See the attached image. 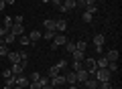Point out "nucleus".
I'll return each instance as SVG.
<instances>
[{"mask_svg":"<svg viewBox=\"0 0 122 89\" xmlns=\"http://www.w3.org/2000/svg\"><path fill=\"white\" fill-rule=\"evenodd\" d=\"M83 69H86L90 75H94V73L98 71V63H96V59H92V57H87L86 59V65H83Z\"/></svg>","mask_w":122,"mask_h":89,"instance_id":"3","label":"nucleus"},{"mask_svg":"<svg viewBox=\"0 0 122 89\" xmlns=\"http://www.w3.org/2000/svg\"><path fill=\"white\" fill-rule=\"evenodd\" d=\"M39 38H43V33H39V30H30V34H29V41H30V45H33V42H37Z\"/></svg>","mask_w":122,"mask_h":89,"instance_id":"11","label":"nucleus"},{"mask_svg":"<svg viewBox=\"0 0 122 89\" xmlns=\"http://www.w3.org/2000/svg\"><path fill=\"white\" fill-rule=\"evenodd\" d=\"M83 89H86V87H83Z\"/></svg>","mask_w":122,"mask_h":89,"instance_id":"49","label":"nucleus"},{"mask_svg":"<svg viewBox=\"0 0 122 89\" xmlns=\"http://www.w3.org/2000/svg\"><path fill=\"white\" fill-rule=\"evenodd\" d=\"M12 89H22V87H18V85H14V87H12Z\"/></svg>","mask_w":122,"mask_h":89,"instance_id":"46","label":"nucleus"},{"mask_svg":"<svg viewBox=\"0 0 122 89\" xmlns=\"http://www.w3.org/2000/svg\"><path fill=\"white\" fill-rule=\"evenodd\" d=\"M16 38H20V45H30L29 37H25V34H20V37H16Z\"/></svg>","mask_w":122,"mask_h":89,"instance_id":"30","label":"nucleus"},{"mask_svg":"<svg viewBox=\"0 0 122 89\" xmlns=\"http://www.w3.org/2000/svg\"><path fill=\"white\" fill-rule=\"evenodd\" d=\"M29 89H41V83H39V81H30V83H29Z\"/></svg>","mask_w":122,"mask_h":89,"instance_id":"28","label":"nucleus"},{"mask_svg":"<svg viewBox=\"0 0 122 89\" xmlns=\"http://www.w3.org/2000/svg\"><path fill=\"white\" fill-rule=\"evenodd\" d=\"M67 42V37L63 33H59V34H55V37H53V45H51V49L53 51H55V49H59L61 45H65Z\"/></svg>","mask_w":122,"mask_h":89,"instance_id":"2","label":"nucleus"},{"mask_svg":"<svg viewBox=\"0 0 122 89\" xmlns=\"http://www.w3.org/2000/svg\"><path fill=\"white\" fill-rule=\"evenodd\" d=\"M16 53H18V59H20V61H26V57H29L26 51H16Z\"/></svg>","mask_w":122,"mask_h":89,"instance_id":"33","label":"nucleus"},{"mask_svg":"<svg viewBox=\"0 0 122 89\" xmlns=\"http://www.w3.org/2000/svg\"><path fill=\"white\" fill-rule=\"evenodd\" d=\"M71 57H73V61H83V59H86V53H83V51H77V49H75V51L71 53Z\"/></svg>","mask_w":122,"mask_h":89,"instance_id":"16","label":"nucleus"},{"mask_svg":"<svg viewBox=\"0 0 122 89\" xmlns=\"http://www.w3.org/2000/svg\"><path fill=\"white\" fill-rule=\"evenodd\" d=\"M41 89H55V87H53V85L49 83V85H43V87H41Z\"/></svg>","mask_w":122,"mask_h":89,"instance_id":"40","label":"nucleus"},{"mask_svg":"<svg viewBox=\"0 0 122 89\" xmlns=\"http://www.w3.org/2000/svg\"><path fill=\"white\" fill-rule=\"evenodd\" d=\"M112 89H120V87H112Z\"/></svg>","mask_w":122,"mask_h":89,"instance_id":"48","label":"nucleus"},{"mask_svg":"<svg viewBox=\"0 0 122 89\" xmlns=\"http://www.w3.org/2000/svg\"><path fill=\"white\" fill-rule=\"evenodd\" d=\"M92 4H96V0H83V8L86 6H92Z\"/></svg>","mask_w":122,"mask_h":89,"instance_id":"36","label":"nucleus"},{"mask_svg":"<svg viewBox=\"0 0 122 89\" xmlns=\"http://www.w3.org/2000/svg\"><path fill=\"white\" fill-rule=\"evenodd\" d=\"M6 8V4H4V0H0V10H4Z\"/></svg>","mask_w":122,"mask_h":89,"instance_id":"41","label":"nucleus"},{"mask_svg":"<svg viewBox=\"0 0 122 89\" xmlns=\"http://www.w3.org/2000/svg\"><path fill=\"white\" fill-rule=\"evenodd\" d=\"M94 75H96V79L100 81V83H104V81H110V79H112V73H110L106 67H104V69H98Z\"/></svg>","mask_w":122,"mask_h":89,"instance_id":"1","label":"nucleus"},{"mask_svg":"<svg viewBox=\"0 0 122 89\" xmlns=\"http://www.w3.org/2000/svg\"><path fill=\"white\" fill-rule=\"evenodd\" d=\"M14 41H16V37H14L12 33H6L4 34V45H12Z\"/></svg>","mask_w":122,"mask_h":89,"instance_id":"18","label":"nucleus"},{"mask_svg":"<svg viewBox=\"0 0 122 89\" xmlns=\"http://www.w3.org/2000/svg\"><path fill=\"white\" fill-rule=\"evenodd\" d=\"M25 67H26V61H18V63H12L10 71H12V75H22Z\"/></svg>","mask_w":122,"mask_h":89,"instance_id":"4","label":"nucleus"},{"mask_svg":"<svg viewBox=\"0 0 122 89\" xmlns=\"http://www.w3.org/2000/svg\"><path fill=\"white\" fill-rule=\"evenodd\" d=\"M6 57H8L10 63H18V61H20V59H18V53H16V51H8V55H6Z\"/></svg>","mask_w":122,"mask_h":89,"instance_id":"17","label":"nucleus"},{"mask_svg":"<svg viewBox=\"0 0 122 89\" xmlns=\"http://www.w3.org/2000/svg\"><path fill=\"white\" fill-rule=\"evenodd\" d=\"M96 63H98V69L108 67V59H106V57H100V59H96Z\"/></svg>","mask_w":122,"mask_h":89,"instance_id":"19","label":"nucleus"},{"mask_svg":"<svg viewBox=\"0 0 122 89\" xmlns=\"http://www.w3.org/2000/svg\"><path fill=\"white\" fill-rule=\"evenodd\" d=\"M67 89H77V87H75V85H69V87H67Z\"/></svg>","mask_w":122,"mask_h":89,"instance_id":"44","label":"nucleus"},{"mask_svg":"<svg viewBox=\"0 0 122 89\" xmlns=\"http://www.w3.org/2000/svg\"><path fill=\"white\" fill-rule=\"evenodd\" d=\"M41 83V87H43V85H49V77H43V75H39V79H37Z\"/></svg>","mask_w":122,"mask_h":89,"instance_id":"26","label":"nucleus"},{"mask_svg":"<svg viewBox=\"0 0 122 89\" xmlns=\"http://www.w3.org/2000/svg\"><path fill=\"white\" fill-rule=\"evenodd\" d=\"M59 73H61V69L57 67V65H53V67L49 69V77H55V75H59Z\"/></svg>","mask_w":122,"mask_h":89,"instance_id":"20","label":"nucleus"},{"mask_svg":"<svg viewBox=\"0 0 122 89\" xmlns=\"http://www.w3.org/2000/svg\"><path fill=\"white\" fill-rule=\"evenodd\" d=\"M37 79H39V73L35 71V73H33V75H30V81H37Z\"/></svg>","mask_w":122,"mask_h":89,"instance_id":"38","label":"nucleus"},{"mask_svg":"<svg viewBox=\"0 0 122 89\" xmlns=\"http://www.w3.org/2000/svg\"><path fill=\"white\" fill-rule=\"evenodd\" d=\"M98 89H112L110 81H104V83H98Z\"/></svg>","mask_w":122,"mask_h":89,"instance_id":"27","label":"nucleus"},{"mask_svg":"<svg viewBox=\"0 0 122 89\" xmlns=\"http://www.w3.org/2000/svg\"><path fill=\"white\" fill-rule=\"evenodd\" d=\"M65 83H69V85H75L77 83V75H75V71H69L65 75Z\"/></svg>","mask_w":122,"mask_h":89,"instance_id":"10","label":"nucleus"},{"mask_svg":"<svg viewBox=\"0 0 122 89\" xmlns=\"http://www.w3.org/2000/svg\"><path fill=\"white\" fill-rule=\"evenodd\" d=\"M65 49H67V53H73V51H75V42H69V41H67V42H65Z\"/></svg>","mask_w":122,"mask_h":89,"instance_id":"25","label":"nucleus"},{"mask_svg":"<svg viewBox=\"0 0 122 89\" xmlns=\"http://www.w3.org/2000/svg\"><path fill=\"white\" fill-rule=\"evenodd\" d=\"M43 2H51V0H43Z\"/></svg>","mask_w":122,"mask_h":89,"instance_id":"47","label":"nucleus"},{"mask_svg":"<svg viewBox=\"0 0 122 89\" xmlns=\"http://www.w3.org/2000/svg\"><path fill=\"white\" fill-rule=\"evenodd\" d=\"M104 42H106L104 34H96V37H94V45H96V47H104Z\"/></svg>","mask_w":122,"mask_h":89,"instance_id":"15","label":"nucleus"},{"mask_svg":"<svg viewBox=\"0 0 122 89\" xmlns=\"http://www.w3.org/2000/svg\"><path fill=\"white\" fill-rule=\"evenodd\" d=\"M118 57H120V55H118L116 49H110V51L106 53V59H108V61H118Z\"/></svg>","mask_w":122,"mask_h":89,"instance_id":"14","label":"nucleus"},{"mask_svg":"<svg viewBox=\"0 0 122 89\" xmlns=\"http://www.w3.org/2000/svg\"><path fill=\"white\" fill-rule=\"evenodd\" d=\"M53 37H55V30H45L43 33V38H47V41H53Z\"/></svg>","mask_w":122,"mask_h":89,"instance_id":"21","label":"nucleus"},{"mask_svg":"<svg viewBox=\"0 0 122 89\" xmlns=\"http://www.w3.org/2000/svg\"><path fill=\"white\" fill-rule=\"evenodd\" d=\"M8 33H12L14 37H20V34L25 33V26H22V24H12V26H10V30H8Z\"/></svg>","mask_w":122,"mask_h":89,"instance_id":"8","label":"nucleus"},{"mask_svg":"<svg viewBox=\"0 0 122 89\" xmlns=\"http://www.w3.org/2000/svg\"><path fill=\"white\" fill-rule=\"evenodd\" d=\"M49 83H51L53 87H63V85H65V75H55V77H51Z\"/></svg>","mask_w":122,"mask_h":89,"instance_id":"5","label":"nucleus"},{"mask_svg":"<svg viewBox=\"0 0 122 89\" xmlns=\"http://www.w3.org/2000/svg\"><path fill=\"white\" fill-rule=\"evenodd\" d=\"M43 26H45V30H55V20H53V18H45Z\"/></svg>","mask_w":122,"mask_h":89,"instance_id":"13","label":"nucleus"},{"mask_svg":"<svg viewBox=\"0 0 122 89\" xmlns=\"http://www.w3.org/2000/svg\"><path fill=\"white\" fill-rule=\"evenodd\" d=\"M4 4H6V6H12V4H14V0H4Z\"/></svg>","mask_w":122,"mask_h":89,"instance_id":"39","label":"nucleus"},{"mask_svg":"<svg viewBox=\"0 0 122 89\" xmlns=\"http://www.w3.org/2000/svg\"><path fill=\"white\" fill-rule=\"evenodd\" d=\"M51 2H53V4H55V6H59L61 2H63V0H51Z\"/></svg>","mask_w":122,"mask_h":89,"instance_id":"42","label":"nucleus"},{"mask_svg":"<svg viewBox=\"0 0 122 89\" xmlns=\"http://www.w3.org/2000/svg\"><path fill=\"white\" fill-rule=\"evenodd\" d=\"M92 18L94 16H92L90 12H83V22H92Z\"/></svg>","mask_w":122,"mask_h":89,"instance_id":"34","label":"nucleus"},{"mask_svg":"<svg viewBox=\"0 0 122 89\" xmlns=\"http://www.w3.org/2000/svg\"><path fill=\"white\" fill-rule=\"evenodd\" d=\"M75 4H77V6H83V0H75Z\"/></svg>","mask_w":122,"mask_h":89,"instance_id":"43","label":"nucleus"},{"mask_svg":"<svg viewBox=\"0 0 122 89\" xmlns=\"http://www.w3.org/2000/svg\"><path fill=\"white\" fill-rule=\"evenodd\" d=\"M6 33H8V28H4V26H2V28H0V38H4Z\"/></svg>","mask_w":122,"mask_h":89,"instance_id":"37","label":"nucleus"},{"mask_svg":"<svg viewBox=\"0 0 122 89\" xmlns=\"http://www.w3.org/2000/svg\"><path fill=\"white\" fill-rule=\"evenodd\" d=\"M75 75H77V81H81V83H83V81H86L87 77H90V73H87L86 69L81 67V69H79V71H75Z\"/></svg>","mask_w":122,"mask_h":89,"instance_id":"12","label":"nucleus"},{"mask_svg":"<svg viewBox=\"0 0 122 89\" xmlns=\"http://www.w3.org/2000/svg\"><path fill=\"white\" fill-rule=\"evenodd\" d=\"M86 12H90L92 16H94V14L98 12V6H96V4H92V6H86Z\"/></svg>","mask_w":122,"mask_h":89,"instance_id":"23","label":"nucleus"},{"mask_svg":"<svg viewBox=\"0 0 122 89\" xmlns=\"http://www.w3.org/2000/svg\"><path fill=\"white\" fill-rule=\"evenodd\" d=\"M83 67V61H73V71H79Z\"/></svg>","mask_w":122,"mask_h":89,"instance_id":"29","label":"nucleus"},{"mask_svg":"<svg viewBox=\"0 0 122 89\" xmlns=\"http://www.w3.org/2000/svg\"><path fill=\"white\" fill-rule=\"evenodd\" d=\"M4 89H12V87H10V85H4Z\"/></svg>","mask_w":122,"mask_h":89,"instance_id":"45","label":"nucleus"},{"mask_svg":"<svg viewBox=\"0 0 122 89\" xmlns=\"http://www.w3.org/2000/svg\"><path fill=\"white\" fill-rule=\"evenodd\" d=\"M55 30H57V33H65V30H67V20H63V18L55 20Z\"/></svg>","mask_w":122,"mask_h":89,"instance_id":"7","label":"nucleus"},{"mask_svg":"<svg viewBox=\"0 0 122 89\" xmlns=\"http://www.w3.org/2000/svg\"><path fill=\"white\" fill-rule=\"evenodd\" d=\"M6 55H8V47L2 45V47H0V57H6Z\"/></svg>","mask_w":122,"mask_h":89,"instance_id":"31","label":"nucleus"},{"mask_svg":"<svg viewBox=\"0 0 122 89\" xmlns=\"http://www.w3.org/2000/svg\"><path fill=\"white\" fill-rule=\"evenodd\" d=\"M75 49H77V51H83V53H86V41H77V42H75Z\"/></svg>","mask_w":122,"mask_h":89,"instance_id":"22","label":"nucleus"},{"mask_svg":"<svg viewBox=\"0 0 122 89\" xmlns=\"http://www.w3.org/2000/svg\"><path fill=\"white\" fill-rule=\"evenodd\" d=\"M29 83H30V79H26L25 75H16V85L18 87L25 89V87H29Z\"/></svg>","mask_w":122,"mask_h":89,"instance_id":"9","label":"nucleus"},{"mask_svg":"<svg viewBox=\"0 0 122 89\" xmlns=\"http://www.w3.org/2000/svg\"><path fill=\"white\" fill-rule=\"evenodd\" d=\"M2 77H4V79L6 77H12V71H10V69H4V71H2Z\"/></svg>","mask_w":122,"mask_h":89,"instance_id":"35","label":"nucleus"},{"mask_svg":"<svg viewBox=\"0 0 122 89\" xmlns=\"http://www.w3.org/2000/svg\"><path fill=\"white\" fill-rule=\"evenodd\" d=\"M98 83H100V81H98L96 77H87V79L83 81V87L86 89H98Z\"/></svg>","mask_w":122,"mask_h":89,"instance_id":"6","label":"nucleus"},{"mask_svg":"<svg viewBox=\"0 0 122 89\" xmlns=\"http://www.w3.org/2000/svg\"><path fill=\"white\" fill-rule=\"evenodd\" d=\"M12 24H14L12 18H10V16H4V28H8V30H10V26H12Z\"/></svg>","mask_w":122,"mask_h":89,"instance_id":"24","label":"nucleus"},{"mask_svg":"<svg viewBox=\"0 0 122 89\" xmlns=\"http://www.w3.org/2000/svg\"><path fill=\"white\" fill-rule=\"evenodd\" d=\"M55 65H57V67L61 69V71H63V69H67V61H57Z\"/></svg>","mask_w":122,"mask_h":89,"instance_id":"32","label":"nucleus"}]
</instances>
